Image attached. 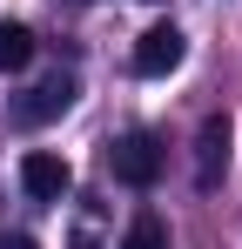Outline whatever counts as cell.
I'll return each instance as SVG.
<instances>
[{"label": "cell", "instance_id": "277c9868", "mask_svg": "<svg viewBox=\"0 0 242 249\" xmlns=\"http://www.w3.org/2000/svg\"><path fill=\"white\" fill-rule=\"evenodd\" d=\"M68 108H74V81H68V74H47L40 88H27V94L14 101V115H20L27 128H40V122H61Z\"/></svg>", "mask_w": 242, "mask_h": 249}, {"label": "cell", "instance_id": "5b68a950", "mask_svg": "<svg viewBox=\"0 0 242 249\" xmlns=\"http://www.w3.org/2000/svg\"><path fill=\"white\" fill-rule=\"evenodd\" d=\"M229 168V115H208L195 135V189H215Z\"/></svg>", "mask_w": 242, "mask_h": 249}, {"label": "cell", "instance_id": "9c48e42d", "mask_svg": "<svg viewBox=\"0 0 242 249\" xmlns=\"http://www.w3.org/2000/svg\"><path fill=\"white\" fill-rule=\"evenodd\" d=\"M74 7H87V0H74Z\"/></svg>", "mask_w": 242, "mask_h": 249}, {"label": "cell", "instance_id": "3957f363", "mask_svg": "<svg viewBox=\"0 0 242 249\" xmlns=\"http://www.w3.org/2000/svg\"><path fill=\"white\" fill-rule=\"evenodd\" d=\"M182 54H189L182 27H168V20H161V27H148V34L135 41V74H148V81H155V74H175V68H182Z\"/></svg>", "mask_w": 242, "mask_h": 249}, {"label": "cell", "instance_id": "7a4b0ae2", "mask_svg": "<svg viewBox=\"0 0 242 249\" xmlns=\"http://www.w3.org/2000/svg\"><path fill=\"white\" fill-rule=\"evenodd\" d=\"M20 189H27L34 202H61V196L74 189V168L61 162L54 148H27V155H20Z\"/></svg>", "mask_w": 242, "mask_h": 249}, {"label": "cell", "instance_id": "52a82bcc", "mask_svg": "<svg viewBox=\"0 0 242 249\" xmlns=\"http://www.w3.org/2000/svg\"><path fill=\"white\" fill-rule=\"evenodd\" d=\"M121 249H168V222L161 215H135L128 236H121Z\"/></svg>", "mask_w": 242, "mask_h": 249}, {"label": "cell", "instance_id": "8992f818", "mask_svg": "<svg viewBox=\"0 0 242 249\" xmlns=\"http://www.w3.org/2000/svg\"><path fill=\"white\" fill-rule=\"evenodd\" d=\"M27 61H34V34H27L20 20H0V68H7V74H20Z\"/></svg>", "mask_w": 242, "mask_h": 249}, {"label": "cell", "instance_id": "ba28073f", "mask_svg": "<svg viewBox=\"0 0 242 249\" xmlns=\"http://www.w3.org/2000/svg\"><path fill=\"white\" fill-rule=\"evenodd\" d=\"M14 249H34V243H27V236H20V243H14Z\"/></svg>", "mask_w": 242, "mask_h": 249}, {"label": "cell", "instance_id": "6da1fadb", "mask_svg": "<svg viewBox=\"0 0 242 249\" xmlns=\"http://www.w3.org/2000/svg\"><path fill=\"white\" fill-rule=\"evenodd\" d=\"M108 162H115V182H128V189H155L161 168H168V148H161L148 128H135V135H121L115 148H108Z\"/></svg>", "mask_w": 242, "mask_h": 249}]
</instances>
